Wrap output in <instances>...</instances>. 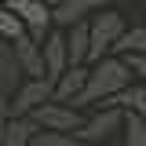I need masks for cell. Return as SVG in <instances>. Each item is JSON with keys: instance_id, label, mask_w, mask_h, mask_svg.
<instances>
[{"instance_id": "277c9868", "label": "cell", "mask_w": 146, "mask_h": 146, "mask_svg": "<svg viewBox=\"0 0 146 146\" xmlns=\"http://www.w3.org/2000/svg\"><path fill=\"white\" fill-rule=\"evenodd\" d=\"M51 99H55V80L51 77H26L18 84V91L11 95V113L15 117H29L33 110H40Z\"/></svg>"}, {"instance_id": "6da1fadb", "label": "cell", "mask_w": 146, "mask_h": 146, "mask_svg": "<svg viewBox=\"0 0 146 146\" xmlns=\"http://www.w3.org/2000/svg\"><path fill=\"white\" fill-rule=\"evenodd\" d=\"M131 66H128V58L121 55H106V58H99V62H91V73H88V88L80 91V99L73 102V106H88V102H102L106 106L110 99H117L124 88H131Z\"/></svg>"}, {"instance_id": "9a60e30c", "label": "cell", "mask_w": 146, "mask_h": 146, "mask_svg": "<svg viewBox=\"0 0 146 146\" xmlns=\"http://www.w3.org/2000/svg\"><path fill=\"white\" fill-rule=\"evenodd\" d=\"M106 106H124V110H131V113L146 117V84H131V88H124L117 99H110Z\"/></svg>"}, {"instance_id": "8fae6325", "label": "cell", "mask_w": 146, "mask_h": 146, "mask_svg": "<svg viewBox=\"0 0 146 146\" xmlns=\"http://www.w3.org/2000/svg\"><path fill=\"white\" fill-rule=\"evenodd\" d=\"M88 73H91V66H70L55 80V102H70L73 106L80 99V91L88 88Z\"/></svg>"}, {"instance_id": "8992f818", "label": "cell", "mask_w": 146, "mask_h": 146, "mask_svg": "<svg viewBox=\"0 0 146 146\" xmlns=\"http://www.w3.org/2000/svg\"><path fill=\"white\" fill-rule=\"evenodd\" d=\"M117 128H124V106H102L95 117L84 121V128L77 131V139H84V143H102Z\"/></svg>"}, {"instance_id": "d6986e66", "label": "cell", "mask_w": 146, "mask_h": 146, "mask_svg": "<svg viewBox=\"0 0 146 146\" xmlns=\"http://www.w3.org/2000/svg\"><path fill=\"white\" fill-rule=\"evenodd\" d=\"M128 66L139 77V84H146V55H128Z\"/></svg>"}, {"instance_id": "52a82bcc", "label": "cell", "mask_w": 146, "mask_h": 146, "mask_svg": "<svg viewBox=\"0 0 146 146\" xmlns=\"http://www.w3.org/2000/svg\"><path fill=\"white\" fill-rule=\"evenodd\" d=\"M22 80H26V73H22V66H18L15 40L0 36V99H11Z\"/></svg>"}, {"instance_id": "44dd1931", "label": "cell", "mask_w": 146, "mask_h": 146, "mask_svg": "<svg viewBox=\"0 0 146 146\" xmlns=\"http://www.w3.org/2000/svg\"><path fill=\"white\" fill-rule=\"evenodd\" d=\"M44 4H51V7H58V4H62V0H44Z\"/></svg>"}, {"instance_id": "ac0fdd59", "label": "cell", "mask_w": 146, "mask_h": 146, "mask_svg": "<svg viewBox=\"0 0 146 146\" xmlns=\"http://www.w3.org/2000/svg\"><path fill=\"white\" fill-rule=\"evenodd\" d=\"M26 33V22L11 11V7H4L0 4V36H7V40H18V36Z\"/></svg>"}, {"instance_id": "7c38bea8", "label": "cell", "mask_w": 146, "mask_h": 146, "mask_svg": "<svg viewBox=\"0 0 146 146\" xmlns=\"http://www.w3.org/2000/svg\"><path fill=\"white\" fill-rule=\"evenodd\" d=\"M91 22V18H88ZM88 22H77L66 29V48H70V66H88L91 58V29Z\"/></svg>"}, {"instance_id": "2e32d148", "label": "cell", "mask_w": 146, "mask_h": 146, "mask_svg": "<svg viewBox=\"0 0 146 146\" xmlns=\"http://www.w3.org/2000/svg\"><path fill=\"white\" fill-rule=\"evenodd\" d=\"M124 146H146V117L124 110Z\"/></svg>"}, {"instance_id": "30bf717a", "label": "cell", "mask_w": 146, "mask_h": 146, "mask_svg": "<svg viewBox=\"0 0 146 146\" xmlns=\"http://www.w3.org/2000/svg\"><path fill=\"white\" fill-rule=\"evenodd\" d=\"M15 55H18V66H22V73H26V77H48L40 40H33L29 33H22V36L15 40Z\"/></svg>"}, {"instance_id": "e0dca14e", "label": "cell", "mask_w": 146, "mask_h": 146, "mask_svg": "<svg viewBox=\"0 0 146 146\" xmlns=\"http://www.w3.org/2000/svg\"><path fill=\"white\" fill-rule=\"evenodd\" d=\"M33 146H88V143L77 139V135H70V131H40V128H36Z\"/></svg>"}, {"instance_id": "7402d4cb", "label": "cell", "mask_w": 146, "mask_h": 146, "mask_svg": "<svg viewBox=\"0 0 146 146\" xmlns=\"http://www.w3.org/2000/svg\"><path fill=\"white\" fill-rule=\"evenodd\" d=\"M0 4H7V0H0Z\"/></svg>"}, {"instance_id": "4fadbf2b", "label": "cell", "mask_w": 146, "mask_h": 146, "mask_svg": "<svg viewBox=\"0 0 146 146\" xmlns=\"http://www.w3.org/2000/svg\"><path fill=\"white\" fill-rule=\"evenodd\" d=\"M36 121L33 117H11V124L4 131V146H33Z\"/></svg>"}, {"instance_id": "5bb4252c", "label": "cell", "mask_w": 146, "mask_h": 146, "mask_svg": "<svg viewBox=\"0 0 146 146\" xmlns=\"http://www.w3.org/2000/svg\"><path fill=\"white\" fill-rule=\"evenodd\" d=\"M113 55H121V58H128V55H146V26L124 29V36L113 44Z\"/></svg>"}, {"instance_id": "7a4b0ae2", "label": "cell", "mask_w": 146, "mask_h": 146, "mask_svg": "<svg viewBox=\"0 0 146 146\" xmlns=\"http://www.w3.org/2000/svg\"><path fill=\"white\" fill-rule=\"evenodd\" d=\"M88 29H91V58H88V62H99V58H106V55L113 51V44L124 36L128 26H124V18H121V11L106 7V11L91 15Z\"/></svg>"}, {"instance_id": "5b68a950", "label": "cell", "mask_w": 146, "mask_h": 146, "mask_svg": "<svg viewBox=\"0 0 146 146\" xmlns=\"http://www.w3.org/2000/svg\"><path fill=\"white\" fill-rule=\"evenodd\" d=\"M7 7L26 22V33L44 44V36L51 33V26H55V7L51 4H44V0H7Z\"/></svg>"}, {"instance_id": "ffe728a7", "label": "cell", "mask_w": 146, "mask_h": 146, "mask_svg": "<svg viewBox=\"0 0 146 146\" xmlns=\"http://www.w3.org/2000/svg\"><path fill=\"white\" fill-rule=\"evenodd\" d=\"M11 117H15V113H11V102L0 99V146H4V131H7V124H11Z\"/></svg>"}, {"instance_id": "3957f363", "label": "cell", "mask_w": 146, "mask_h": 146, "mask_svg": "<svg viewBox=\"0 0 146 146\" xmlns=\"http://www.w3.org/2000/svg\"><path fill=\"white\" fill-rule=\"evenodd\" d=\"M36 121V128L40 131H70V135H77L80 128H84V117H80V110L70 106V102H44L40 110H33L29 113Z\"/></svg>"}, {"instance_id": "9c48e42d", "label": "cell", "mask_w": 146, "mask_h": 146, "mask_svg": "<svg viewBox=\"0 0 146 146\" xmlns=\"http://www.w3.org/2000/svg\"><path fill=\"white\" fill-rule=\"evenodd\" d=\"M44 70L51 80H58L62 73L70 70V48H66V29H51V33L44 36Z\"/></svg>"}, {"instance_id": "ba28073f", "label": "cell", "mask_w": 146, "mask_h": 146, "mask_svg": "<svg viewBox=\"0 0 146 146\" xmlns=\"http://www.w3.org/2000/svg\"><path fill=\"white\" fill-rule=\"evenodd\" d=\"M106 7H110V0H62L55 7V26L58 29H70L77 22H88L91 15L106 11Z\"/></svg>"}]
</instances>
